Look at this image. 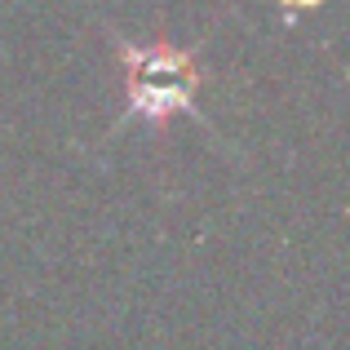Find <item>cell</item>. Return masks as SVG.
Listing matches in <instances>:
<instances>
[{
	"label": "cell",
	"instance_id": "6da1fadb",
	"mask_svg": "<svg viewBox=\"0 0 350 350\" xmlns=\"http://www.w3.org/2000/svg\"><path fill=\"white\" fill-rule=\"evenodd\" d=\"M120 58H124V94L133 120L160 124V120H173L178 111L196 107V89H200L196 49L120 40Z\"/></svg>",
	"mask_w": 350,
	"mask_h": 350
}]
</instances>
